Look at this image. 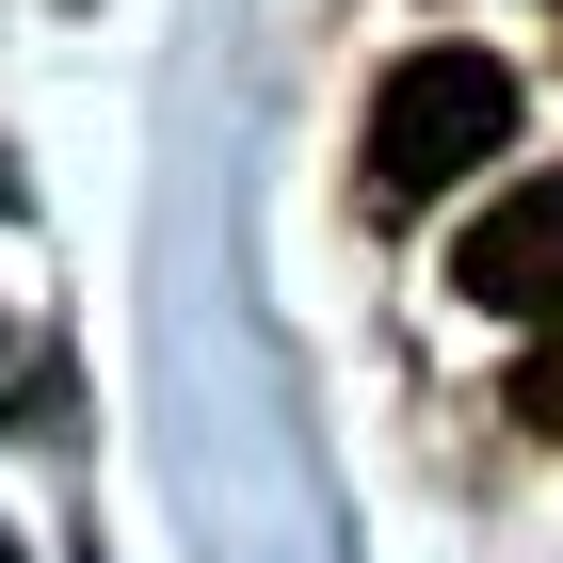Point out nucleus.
<instances>
[{"instance_id":"3","label":"nucleus","mask_w":563,"mask_h":563,"mask_svg":"<svg viewBox=\"0 0 563 563\" xmlns=\"http://www.w3.org/2000/svg\"><path fill=\"white\" fill-rule=\"evenodd\" d=\"M516 419H531V434H563V339H548V354L516 371Z\"/></svg>"},{"instance_id":"1","label":"nucleus","mask_w":563,"mask_h":563,"mask_svg":"<svg viewBox=\"0 0 563 563\" xmlns=\"http://www.w3.org/2000/svg\"><path fill=\"white\" fill-rule=\"evenodd\" d=\"M499 145H516V65H499V48H402L387 65V97H371V194H387V210L483 177Z\"/></svg>"},{"instance_id":"2","label":"nucleus","mask_w":563,"mask_h":563,"mask_svg":"<svg viewBox=\"0 0 563 563\" xmlns=\"http://www.w3.org/2000/svg\"><path fill=\"white\" fill-rule=\"evenodd\" d=\"M451 290L499 306V322H548V339H563V177H516V194L451 242Z\"/></svg>"}]
</instances>
